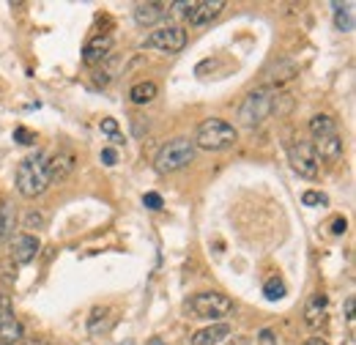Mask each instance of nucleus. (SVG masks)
Wrapping results in <instances>:
<instances>
[{"label":"nucleus","instance_id":"nucleus-1","mask_svg":"<svg viewBox=\"0 0 356 345\" xmlns=\"http://www.w3.org/2000/svg\"><path fill=\"white\" fill-rule=\"evenodd\" d=\"M44 154H36V157H25L19 165H17V192L28 200L44 195L49 181H47V172H44Z\"/></svg>","mask_w":356,"mask_h":345},{"label":"nucleus","instance_id":"nucleus-2","mask_svg":"<svg viewBox=\"0 0 356 345\" xmlns=\"http://www.w3.org/2000/svg\"><path fill=\"white\" fill-rule=\"evenodd\" d=\"M236 140H238L236 127L222 118H206L192 137L195 148H203V151H225V148L236 145Z\"/></svg>","mask_w":356,"mask_h":345},{"label":"nucleus","instance_id":"nucleus-3","mask_svg":"<svg viewBox=\"0 0 356 345\" xmlns=\"http://www.w3.org/2000/svg\"><path fill=\"white\" fill-rule=\"evenodd\" d=\"M192 159H195V143H192V137H173V140H168L156 151L154 168H156V172L168 175V172L184 170Z\"/></svg>","mask_w":356,"mask_h":345},{"label":"nucleus","instance_id":"nucleus-4","mask_svg":"<svg viewBox=\"0 0 356 345\" xmlns=\"http://www.w3.org/2000/svg\"><path fill=\"white\" fill-rule=\"evenodd\" d=\"M186 312H189L192 318L220 323L222 318L233 315V299L220 294V291H203V294H195V296L186 302Z\"/></svg>","mask_w":356,"mask_h":345},{"label":"nucleus","instance_id":"nucleus-5","mask_svg":"<svg viewBox=\"0 0 356 345\" xmlns=\"http://www.w3.org/2000/svg\"><path fill=\"white\" fill-rule=\"evenodd\" d=\"M271 110H274V90L258 88V90H252L244 99V104L238 110V118H241V124L247 129H255V127H261L268 115H271Z\"/></svg>","mask_w":356,"mask_h":345},{"label":"nucleus","instance_id":"nucleus-6","mask_svg":"<svg viewBox=\"0 0 356 345\" xmlns=\"http://www.w3.org/2000/svg\"><path fill=\"white\" fill-rule=\"evenodd\" d=\"M143 47L148 49H156L162 55H176L186 47V31L181 25H159L156 31H151L145 36Z\"/></svg>","mask_w":356,"mask_h":345},{"label":"nucleus","instance_id":"nucleus-7","mask_svg":"<svg viewBox=\"0 0 356 345\" xmlns=\"http://www.w3.org/2000/svg\"><path fill=\"white\" fill-rule=\"evenodd\" d=\"M173 8H181V14L186 17L189 25L203 28L211 25L220 14L225 11V0H192V3H173Z\"/></svg>","mask_w":356,"mask_h":345},{"label":"nucleus","instance_id":"nucleus-8","mask_svg":"<svg viewBox=\"0 0 356 345\" xmlns=\"http://www.w3.org/2000/svg\"><path fill=\"white\" fill-rule=\"evenodd\" d=\"M288 162L296 175L302 178H318V157L312 151V143L307 140H296L291 148H288Z\"/></svg>","mask_w":356,"mask_h":345},{"label":"nucleus","instance_id":"nucleus-9","mask_svg":"<svg viewBox=\"0 0 356 345\" xmlns=\"http://www.w3.org/2000/svg\"><path fill=\"white\" fill-rule=\"evenodd\" d=\"M77 168V157L72 151H58L49 159H44V172L49 184H60L63 178H69Z\"/></svg>","mask_w":356,"mask_h":345},{"label":"nucleus","instance_id":"nucleus-10","mask_svg":"<svg viewBox=\"0 0 356 345\" xmlns=\"http://www.w3.org/2000/svg\"><path fill=\"white\" fill-rule=\"evenodd\" d=\"M39 250H42V244H39V239L33 233H19L11 241V258L17 260V263H31L39 255Z\"/></svg>","mask_w":356,"mask_h":345},{"label":"nucleus","instance_id":"nucleus-11","mask_svg":"<svg viewBox=\"0 0 356 345\" xmlns=\"http://www.w3.org/2000/svg\"><path fill=\"white\" fill-rule=\"evenodd\" d=\"M110 52H113V36H93L88 44H86V49H83V61L88 63V66H99L102 61H107L110 58Z\"/></svg>","mask_w":356,"mask_h":345},{"label":"nucleus","instance_id":"nucleus-12","mask_svg":"<svg viewBox=\"0 0 356 345\" xmlns=\"http://www.w3.org/2000/svg\"><path fill=\"white\" fill-rule=\"evenodd\" d=\"M168 8H170L168 3H137L134 6V22L143 25V28H151L159 19H165Z\"/></svg>","mask_w":356,"mask_h":345},{"label":"nucleus","instance_id":"nucleus-13","mask_svg":"<svg viewBox=\"0 0 356 345\" xmlns=\"http://www.w3.org/2000/svg\"><path fill=\"white\" fill-rule=\"evenodd\" d=\"M312 151H315L318 162H321V159H323V162H337V159L343 157V140H340V134L318 137L315 145H312Z\"/></svg>","mask_w":356,"mask_h":345},{"label":"nucleus","instance_id":"nucleus-14","mask_svg":"<svg viewBox=\"0 0 356 345\" xmlns=\"http://www.w3.org/2000/svg\"><path fill=\"white\" fill-rule=\"evenodd\" d=\"M227 337H230V326L227 323H211V326L195 332L192 345H222Z\"/></svg>","mask_w":356,"mask_h":345},{"label":"nucleus","instance_id":"nucleus-15","mask_svg":"<svg viewBox=\"0 0 356 345\" xmlns=\"http://www.w3.org/2000/svg\"><path fill=\"white\" fill-rule=\"evenodd\" d=\"M22 337H25L22 323L14 318V312H6V315L0 318V345L22 343Z\"/></svg>","mask_w":356,"mask_h":345},{"label":"nucleus","instance_id":"nucleus-16","mask_svg":"<svg viewBox=\"0 0 356 345\" xmlns=\"http://www.w3.org/2000/svg\"><path fill=\"white\" fill-rule=\"evenodd\" d=\"M334 11V28L340 33H351L354 31V3H332Z\"/></svg>","mask_w":356,"mask_h":345},{"label":"nucleus","instance_id":"nucleus-17","mask_svg":"<svg viewBox=\"0 0 356 345\" xmlns=\"http://www.w3.org/2000/svg\"><path fill=\"white\" fill-rule=\"evenodd\" d=\"M323 318H326V296L323 294H315L310 299V304H307V310H305V321H307L310 329H318L323 323Z\"/></svg>","mask_w":356,"mask_h":345},{"label":"nucleus","instance_id":"nucleus-18","mask_svg":"<svg viewBox=\"0 0 356 345\" xmlns=\"http://www.w3.org/2000/svg\"><path fill=\"white\" fill-rule=\"evenodd\" d=\"M156 93H159V86H156L154 80H145V83L132 86V90H129V102H132V104H148V102L156 99Z\"/></svg>","mask_w":356,"mask_h":345},{"label":"nucleus","instance_id":"nucleus-19","mask_svg":"<svg viewBox=\"0 0 356 345\" xmlns=\"http://www.w3.org/2000/svg\"><path fill=\"white\" fill-rule=\"evenodd\" d=\"M310 134L315 137V140H318V137L337 134V124H334V118H332V115H326V113L312 115V118H310Z\"/></svg>","mask_w":356,"mask_h":345},{"label":"nucleus","instance_id":"nucleus-20","mask_svg":"<svg viewBox=\"0 0 356 345\" xmlns=\"http://www.w3.org/2000/svg\"><path fill=\"white\" fill-rule=\"evenodd\" d=\"M14 222H17L14 206H11L8 200H3V203H0V241L8 239V236L14 233Z\"/></svg>","mask_w":356,"mask_h":345},{"label":"nucleus","instance_id":"nucleus-21","mask_svg":"<svg viewBox=\"0 0 356 345\" xmlns=\"http://www.w3.org/2000/svg\"><path fill=\"white\" fill-rule=\"evenodd\" d=\"M110 310L107 307H96L88 318V332L90 335H99V332H107L110 329Z\"/></svg>","mask_w":356,"mask_h":345},{"label":"nucleus","instance_id":"nucleus-22","mask_svg":"<svg viewBox=\"0 0 356 345\" xmlns=\"http://www.w3.org/2000/svg\"><path fill=\"white\" fill-rule=\"evenodd\" d=\"M115 69H118V61H102L99 63V69H96V74H93V80H96V86H107L113 77H115Z\"/></svg>","mask_w":356,"mask_h":345},{"label":"nucleus","instance_id":"nucleus-23","mask_svg":"<svg viewBox=\"0 0 356 345\" xmlns=\"http://www.w3.org/2000/svg\"><path fill=\"white\" fill-rule=\"evenodd\" d=\"M99 127H102V131H104L115 145H124V143H127V140H124V134H121V129H118V121H115V118H102V124H99Z\"/></svg>","mask_w":356,"mask_h":345},{"label":"nucleus","instance_id":"nucleus-24","mask_svg":"<svg viewBox=\"0 0 356 345\" xmlns=\"http://www.w3.org/2000/svg\"><path fill=\"white\" fill-rule=\"evenodd\" d=\"M264 294H266L268 302H277V299H282V296H285V282H282L280 277H271L266 285H264Z\"/></svg>","mask_w":356,"mask_h":345},{"label":"nucleus","instance_id":"nucleus-25","mask_svg":"<svg viewBox=\"0 0 356 345\" xmlns=\"http://www.w3.org/2000/svg\"><path fill=\"white\" fill-rule=\"evenodd\" d=\"M47 225V216L42 214V211H36V209H31L28 214H25V219H22V227L25 230H42Z\"/></svg>","mask_w":356,"mask_h":345},{"label":"nucleus","instance_id":"nucleus-26","mask_svg":"<svg viewBox=\"0 0 356 345\" xmlns=\"http://www.w3.org/2000/svg\"><path fill=\"white\" fill-rule=\"evenodd\" d=\"M302 203H305V206H310V209H318V206H326V203H329V198H326L323 192H318V189H307V192L302 195Z\"/></svg>","mask_w":356,"mask_h":345},{"label":"nucleus","instance_id":"nucleus-27","mask_svg":"<svg viewBox=\"0 0 356 345\" xmlns=\"http://www.w3.org/2000/svg\"><path fill=\"white\" fill-rule=\"evenodd\" d=\"M143 206L151 209V211H159L162 209V198L156 192H148V195H143Z\"/></svg>","mask_w":356,"mask_h":345},{"label":"nucleus","instance_id":"nucleus-28","mask_svg":"<svg viewBox=\"0 0 356 345\" xmlns=\"http://www.w3.org/2000/svg\"><path fill=\"white\" fill-rule=\"evenodd\" d=\"M14 137H17V140H19V143H22V145H31V143H33V140H36V134H33V131L22 129V127H19V129L14 131Z\"/></svg>","mask_w":356,"mask_h":345},{"label":"nucleus","instance_id":"nucleus-29","mask_svg":"<svg viewBox=\"0 0 356 345\" xmlns=\"http://www.w3.org/2000/svg\"><path fill=\"white\" fill-rule=\"evenodd\" d=\"M102 162H104L107 168H113V165L118 162V154H115L113 148H104V151H102Z\"/></svg>","mask_w":356,"mask_h":345},{"label":"nucleus","instance_id":"nucleus-30","mask_svg":"<svg viewBox=\"0 0 356 345\" xmlns=\"http://www.w3.org/2000/svg\"><path fill=\"white\" fill-rule=\"evenodd\" d=\"M258 345H280V343H277V337H274L268 329H264V332L258 335Z\"/></svg>","mask_w":356,"mask_h":345},{"label":"nucleus","instance_id":"nucleus-31","mask_svg":"<svg viewBox=\"0 0 356 345\" xmlns=\"http://www.w3.org/2000/svg\"><path fill=\"white\" fill-rule=\"evenodd\" d=\"M346 227H348V222H346L343 216H337V219L332 222V233H334V236H340V233H346Z\"/></svg>","mask_w":356,"mask_h":345},{"label":"nucleus","instance_id":"nucleus-32","mask_svg":"<svg viewBox=\"0 0 356 345\" xmlns=\"http://www.w3.org/2000/svg\"><path fill=\"white\" fill-rule=\"evenodd\" d=\"M346 318L354 321V296H348V302H346Z\"/></svg>","mask_w":356,"mask_h":345},{"label":"nucleus","instance_id":"nucleus-33","mask_svg":"<svg viewBox=\"0 0 356 345\" xmlns=\"http://www.w3.org/2000/svg\"><path fill=\"white\" fill-rule=\"evenodd\" d=\"M6 312H11V304H8V299H6V296H0V318H3Z\"/></svg>","mask_w":356,"mask_h":345},{"label":"nucleus","instance_id":"nucleus-34","mask_svg":"<svg viewBox=\"0 0 356 345\" xmlns=\"http://www.w3.org/2000/svg\"><path fill=\"white\" fill-rule=\"evenodd\" d=\"M305 345H329V343H326L323 337H310V340H307Z\"/></svg>","mask_w":356,"mask_h":345},{"label":"nucleus","instance_id":"nucleus-35","mask_svg":"<svg viewBox=\"0 0 356 345\" xmlns=\"http://www.w3.org/2000/svg\"><path fill=\"white\" fill-rule=\"evenodd\" d=\"M148 345H165V343H162L159 337H154V340H151V343H148Z\"/></svg>","mask_w":356,"mask_h":345}]
</instances>
